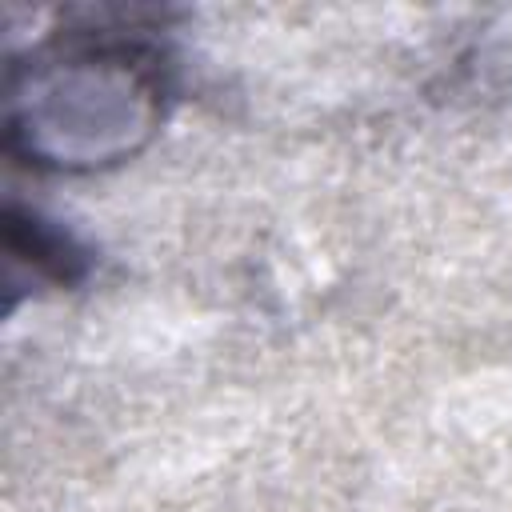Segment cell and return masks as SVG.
I'll return each instance as SVG.
<instances>
[{
  "instance_id": "7a4b0ae2",
  "label": "cell",
  "mask_w": 512,
  "mask_h": 512,
  "mask_svg": "<svg viewBox=\"0 0 512 512\" xmlns=\"http://www.w3.org/2000/svg\"><path fill=\"white\" fill-rule=\"evenodd\" d=\"M4 252H8V276L28 268L36 284H52V288L80 284L92 264L88 252L56 220H44L40 212L16 204H8L4 212Z\"/></svg>"
},
{
  "instance_id": "6da1fadb",
  "label": "cell",
  "mask_w": 512,
  "mask_h": 512,
  "mask_svg": "<svg viewBox=\"0 0 512 512\" xmlns=\"http://www.w3.org/2000/svg\"><path fill=\"white\" fill-rule=\"evenodd\" d=\"M8 148L36 168L92 172L136 156L164 120V64L140 40L72 36L8 76Z\"/></svg>"
}]
</instances>
